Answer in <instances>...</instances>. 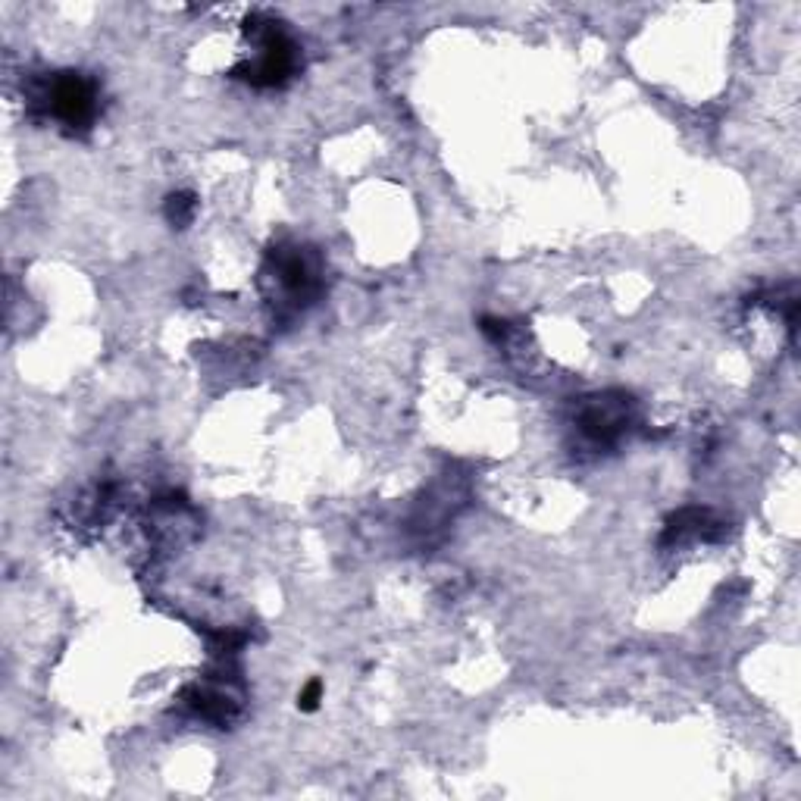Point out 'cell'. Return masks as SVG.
<instances>
[{
  "instance_id": "6da1fadb",
  "label": "cell",
  "mask_w": 801,
  "mask_h": 801,
  "mask_svg": "<svg viewBox=\"0 0 801 801\" xmlns=\"http://www.w3.org/2000/svg\"><path fill=\"white\" fill-rule=\"evenodd\" d=\"M54 113L66 125H85L94 116V85L82 75H63L54 85Z\"/></svg>"
},
{
  "instance_id": "7a4b0ae2",
  "label": "cell",
  "mask_w": 801,
  "mask_h": 801,
  "mask_svg": "<svg viewBox=\"0 0 801 801\" xmlns=\"http://www.w3.org/2000/svg\"><path fill=\"white\" fill-rule=\"evenodd\" d=\"M319 698H323V682H319V679H310L298 695V707L301 711H316Z\"/></svg>"
},
{
  "instance_id": "3957f363",
  "label": "cell",
  "mask_w": 801,
  "mask_h": 801,
  "mask_svg": "<svg viewBox=\"0 0 801 801\" xmlns=\"http://www.w3.org/2000/svg\"><path fill=\"white\" fill-rule=\"evenodd\" d=\"M188 207H191V201L185 194H179V197L172 194L170 197V219H172V223H185V216H188L185 210H188Z\"/></svg>"
}]
</instances>
